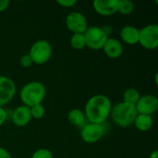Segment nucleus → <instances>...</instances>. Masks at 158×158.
Here are the masks:
<instances>
[{"label":"nucleus","instance_id":"27","mask_svg":"<svg viewBox=\"0 0 158 158\" xmlns=\"http://www.w3.org/2000/svg\"><path fill=\"white\" fill-rule=\"evenodd\" d=\"M150 158H158V152L157 151H154L151 153L150 155Z\"/></svg>","mask_w":158,"mask_h":158},{"label":"nucleus","instance_id":"14","mask_svg":"<svg viewBox=\"0 0 158 158\" xmlns=\"http://www.w3.org/2000/svg\"><path fill=\"white\" fill-rule=\"evenodd\" d=\"M120 37L122 41L128 44L133 45L139 42V30L134 26H125L120 31Z\"/></svg>","mask_w":158,"mask_h":158},{"label":"nucleus","instance_id":"17","mask_svg":"<svg viewBox=\"0 0 158 158\" xmlns=\"http://www.w3.org/2000/svg\"><path fill=\"white\" fill-rule=\"evenodd\" d=\"M140 97H141V95L137 89L129 88L123 94V102L135 106L137 104V102L139 101Z\"/></svg>","mask_w":158,"mask_h":158},{"label":"nucleus","instance_id":"26","mask_svg":"<svg viewBox=\"0 0 158 158\" xmlns=\"http://www.w3.org/2000/svg\"><path fill=\"white\" fill-rule=\"evenodd\" d=\"M9 6V1L8 0H0V12L6 10Z\"/></svg>","mask_w":158,"mask_h":158},{"label":"nucleus","instance_id":"24","mask_svg":"<svg viewBox=\"0 0 158 158\" xmlns=\"http://www.w3.org/2000/svg\"><path fill=\"white\" fill-rule=\"evenodd\" d=\"M6 121V109L3 107H0V127Z\"/></svg>","mask_w":158,"mask_h":158},{"label":"nucleus","instance_id":"9","mask_svg":"<svg viewBox=\"0 0 158 158\" xmlns=\"http://www.w3.org/2000/svg\"><path fill=\"white\" fill-rule=\"evenodd\" d=\"M16 94V85L14 81L0 75V107L10 102Z\"/></svg>","mask_w":158,"mask_h":158},{"label":"nucleus","instance_id":"16","mask_svg":"<svg viewBox=\"0 0 158 158\" xmlns=\"http://www.w3.org/2000/svg\"><path fill=\"white\" fill-rule=\"evenodd\" d=\"M135 127L141 131H149L152 126H153V118L152 116H147V115H141L138 114L134 123Z\"/></svg>","mask_w":158,"mask_h":158},{"label":"nucleus","instance_id":"25","mask_svg":"<svg viewBox=\"0 0 158 158\" xmlns=\"http://www.w3.org/2000/svg\"><path fill=\"white\" fill-rule=\"evenodd\" d=\"M0 158H12V156H10L7 150L0 147Z\"/></svg>","mask_w":158,"mask_h":158},{"label":"nucleus","instance_id":"6","mask_svg":"<svg viewBox=\"0 0 158 158\" xmlns=\"http://www.w3.org/2000/svg\"><path fill=\"white\" fill-rule=\"evenodd\" d=\"M146 49H156L158 46V26L150 24L139 30V42Z\"/></svg>","mask_w":158,"mask_h":158},{"label":"nucleus","instance_id":"18","mask_svg":"<svg viewBox=\"0 0 158 158\" xmlns=\"http://www.w3.org/2000/svg\"><path fill=\"white\" fill-rule=\"evenodd\" d=\"M70 44L74 49H82L86 46L85 37L83 33H73L70 38Z\"/></svg>","mask_w":158,"mask_h":158},{"label":"nucleus","instance_id":"1","mask_svg":"<svg viewBox=\"0 0 158 158\" xmlns=\"http://www.w3.org/2000/svg\"><path fill=\"white\" fill-rule=\"evenodd\" d=\"M111 109L112 104L110 99L104 94H96L87 101L84 114L88 122L104 124L110 116Z\"/></svg>","mask_w":158,"mask_h":158},{"label":"nucleus","instance_id":"4","mask_svg":"<svg viewBox=\"0 0 158 158\" xmlns=\"http://www.w3.org/2000/svg\"><path fill=\"white\" fill-rule=\"evenodd\" d=\"M28 55L31 56L32 63L39 65L44 64L50 59L52 56V46L46 40L36 41L31 46Z\"/></svg>","mask_w":158,"mask_h":158},{"label":"nucleus","instance_id":"8","mask_svg":"<svg viewBox=\"0 0 158 158\" xmlns=\"http://www.w3.org/2000/svg\"><path fill=\"white\" fill-rule=\"evenodd\" d=\"M66 26L73 33H84L88 28V23L82 13L73 11L66 18Z\"/></svg>","mask_w":158,"mask_h":158},{"label":"nucleus","instance_id":"12","mask_svg":"<svg viewBox=\"0 0 158 158\" xmlns=\"http://www.w3.org/2000/svg\"><path fill=\"white\" fill-rule=\"evenodd\" d=\"M31 109L30 107L22 105L18 106L12 111L11 120L18 127H25L31 120Z\"/></svg>","mask_w":158,"mask_h":158},{"label":"nucleus","instance_id":"7","mask_svg":"<svg viewBox=\"0 0 158 158\" xmlns=\"http://www.w3.org/2000/svg\"><path fill=\"white\" fill-rule=\"evenodd\" d=\"M106 132L104 124L86 123L81 131V137L82 141L87 143H95L101 140Z\"/></svg>","mask_w":158,"mask_h":158},{"label":"nucleus","instance_id":"13","mask_svg":"<svg viewBox=\"0 0 158 158\" xmlns=\"http://www.w3.org/2000/svg\"><path fill=\"white\" fill-rule=\"evenodd\" d=\"M102 49L110 58H118L123 53V45L116 38H108Z\"/></svg>","mask_w":158,"mask_h":158},{"label":"nucleus","instance_id":"22","mask_svg":"<svg viewBox=\"0 0 158 158\" xmlns=\"http://www.w3.org/2000/svg\"><path fill=\"white\" fill-rule=\"evenodd\" d=\"M19 63L20 66L23 68H29L32 65V60L31 58V56L27 54V55H23L20 59H19Z\"/></svg>","mask_w":158,"mask_h":158},{"label":"nucleus","instance_id":"3","mask_svg":"<svg viewBox=\"0 0 158 158\" xmlns=\"http://www.w3.org/2000/svg\"><path fill=\"white\" fill-rule=\"evenodd\" d=\"M138 113L134 105L125 102L118 103L112 106L110 116L113 121L119 127L127 128L134 123Z\"/></svg>","mask_w":158,"mask_h":158},{"label":"nucleus","instance_id":"20","mask_svg":"<svg viewBox=\"0 0 158 158\" xmlns=\"http://www.w3.org/2000/svg\"><path fill=\"white\" fill-rule=\"evenodd\" d=\"M30 109H31V118H33L40 119V118H42L44 116L45 110H44V106L42 104L41 105L33 106L30 107Z\"/></svg>","mask_w":158,"mask_h":158},{"label":"nucleus","instance_id":"5","mask_svg":"<svg viewBox=\"0 0 158 158\" xmlns=\"http://www.w3.org/2000/svg\"><path fill=\"white\" fill-rule=\"evenodd\" d=\"M83 34L85 37L86 46L94 50L102 49L108 39V35L106 33V31L97 26L88 27Z\"/></svg>","mask_w":158,"mask_h":158},{"label":"nucleus","instance_id":"21","mask_svg":"<svg viewBox=\"0 0 158 158\" xmlns=\"http://www.w3.org/2000/svg\"><path fill=\"white\" fill-rule=\"evenodd\" d=\"M31 158H54V156H53V154L51 153V151H49L48 149L41 148L32 154Z\"/></svg>","mask_w":158,"mask_h":158},{"label":"nucleus","instance_id":"15","mask_svg":"<svg viewBox=\"0 0 158 158\" xmlns=\"http://www.w3.org/2000/svg\"><path fill=\"white\" fill-rule=\"evenodd\" d=\"M68 120L73 126L81 127V128L87 122V119H86L84 112L82 110H81V109H78V108H74V109H72V110H70L69 112V114H68Z\"/></svg>","mask_w":158,"mask_h":158},{"label":"nucleus","instance_id":"2","mask_svg":"<svg viewBox=\"0 0 158 158\" xmlns=\"http://www.w3.org/2000/svg\"><path fill=\"white\" fill-rule=\"evenodd\" d=\"M46 94L44 85L40 81H31L26 83L19 92L20 100L24 106L31 107L41 105Z\"/></svg>","mask_w":158,"mask_h":158},{"label":"nucleus","instance_id":"11","mask_svg":"<svg viewBox=\"0 0 158 158\" xmlns=\"http://www.w3.org/2000/svg\"><path fill=\"white\" fill-rule=\"evenodd\" d=\"M94 10L102 16H111L118 12L119 0H94Z\"/></svg>","mask_w":158,"mask_h":158},{"label":"nucleus","instance_id":"23","mask_svg":"<svg viewBox=\"0 0 158 158\" xmlns=\"http://www.w3.org/2000/svg\"><path fill=\"white\" fill-rule=\"evenodd\" d=\"M56 2L58 5H60L64 7H71L77 4L76 0H57Z\"/></svg>","mask_w":158,"mask_h":158},{"label":"nucleus","instance_id":"19","mask_svg":"<svg viewBox=\"0 0 158 158\" xmlns=\"http://www.w3.org/2000/svg\"><path fill=\"white\" fill-rule=\"evenodd\" d=\"M134 10V4L130 1V0H119V6H118V10L122 15H130L132 13Z\"/></svg>","mask_w":158,"mask_h":158},{"label":"nucleus","instance_id":"10","mask_svg":"<svg viewBox=\"0 0 158 158\" xmlns=\"http://www.w3.org/2000/svg\"><path fill=\"white\" fill-rule=\"evenodd\" d=\"M138 114L152 116L158 108V99L151 94L141 96L135 105Z\"/></svg>","mask_w":158,"mask_h":158}]
</instances>
